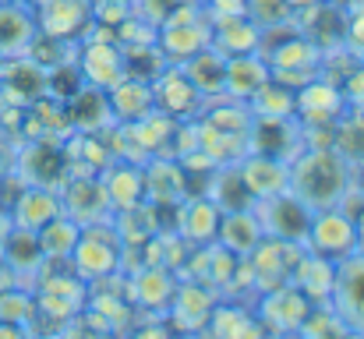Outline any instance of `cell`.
<instances>
[{"label": "cell", "mask_w": 364, "mask_h": 339, "mask_svg": "<svg viewBox=\"0 0 364 339\" xmlns=\"http://www.w3.org/2000/svg\"><path fill=\"white\" fill-rule=\"evenodd\" d=\"M354 184V166L336 149H301L290 159V195H297L311 212L336 209Z\"/></svg>", "instance_id": "cell-1"}, {"label": "cell", "mask_w": 364, "mask_h": 339, "mask_svg": "<svg viewBox=\"0 0 364 339\" xmlns=\"http://www.w3.org/2000/svg\"><path fill=\"white\" fill-rule=\"evenodd\" d=\"M198 127V152H205L216 166H237L247 149V131H251V110L237 99H209L202 113L195 117Z\"/></svg>", "instance_id": "cell-2"}, {"label": "cell", "mask_w": 364, "mask_h": 339, "mask_svg": "<svg viewBox=\"0 0 364 339\" xmlns=\"http://www.w3.org/2000/svg\"><path fill=\"white\" fill-rule=\"evenodd\" d=\"M32 301L36 311L53 318V322H71L82 318L85 304H89V283L71 269V265H43L39 279L32 283Z\"/></svg>", "instance_id": "cell-3"}, {"label": "cell", "mask_w": 364, "mask_h": 339, "mask_svg": "<svg viewBox=\"0 0 364 339\" xmlns=\"http://www.w3.org/2000/svg\"><path fill=\"white\" fill-rule=\"evenodd\" d=\"M156 43H159V50L170 64H184L198 50L213 46V18H209L205 4L195 0V4H184V7L170 11L156 25Z\"/></svg>", "instance_id": "cell-4"}, {"label": "cell", "mask_w": 364, "mask_h": 339, "mask_svg": "<svg viewBox=\"0 0 364 339\" xmlns=\"http://www.w3.org/2000/svg\"><path fill=\"white\" fill-rule=\"evenodd\" d=\"M121 237L114 223H92V226H82V237L75 244V254H71V269L85 279V283H100L114 272H121Z\"/></svg>", "instance_id": "cell-5"}, {"label": "cell", "mask_w": 364, "mask_h": 339, "mask_svg": "<svg viewBox=\"0 0 364 339\" xmlns=\"http://www.w3.org/2000/svg\"><path fill=\"white\" fill-rule=\"evenodd\" d=\"M304 244H290V240H276V237H262V244L244 258L247 262V276H251V290L255 297L265 290H276L283 283H290V272L301 258Z\"/></svg>", "instance_id": "cell-6"}, {"label": "cell", "mask_w": 364, "mask_h": 339, "mask_svg": "<svg viewBox=\"0 0 364 339\" xmlns=\"http://www.w3.org/2000/svg\"><path fill=\"white\" fill-rule=\"evenodd\" d=\"M304 247L340 265L343 258H350V254L361 251V244H358V223L343 209H322V212L311 216Z\"/></svg>", "instance_id": "cell-7"}, {"label": "cell", "mask_w": 364, "mask_h": 339, "mask_svg": "<svg viewBox=\"0 0 364 339\" xmlns=\"http://www.w3.org/2000/svg\"><path fill=\"white\" fill-rule=\"evenodd\" d=\"M255 216H258V223H262V233H265V237L290 240V244H304L308 226H311V216H315V212H311L297 195L283 191V195H272V198L255 202Z\"/></svg>", "instance_id": "cell-8"}, {"label": "cell", "mask_w": 364, "mask_h": 339, "mask_svg": "<svg viewBox=\"0 0 364 339\" xmlns=\"http://www.w3.org/2000/svg\"><path fill=\"white\" fill-rule=\"evenodd\" d=\"M75 60H78V71H82L85 85H92V89H103V92H107V89H114L121 78H127V71H124V53L114 36H103V39H100L96 32H85V39L78 43Z\"/></svg>", "instance_id": "cell-9"}, {"label": "cell", "mask_w": 364, "mask_h": 339, "mask_svg": "<svg viewBox=\"0 0 364 339\" xmlns=\"http://www.w3.org/2000/svg\"><path fill=\"white\" fill-rule=\"evenodd\" d=\"M57 195H60L64 216H71L78 226L114 220V205H110V198H107V191L100 184V173H92V177H68Z\"/></svg>", "instance_id": "cell-10"}, {"label": "cell", "mask_w": 364, "mask_h": 339, "mask_svg": "<svg viewBox=\"0 0 364 339\" xmlns=\"http://www.w3.org/2000/svg\"><path fill=\"white\" fill-rule=\"evenodd\" d=\"M311 308H315V304H311L297 286L283 283V286H276V290L258 294V301H255V318H258L262 325H269L272 333L287 336V333H297V329L304 325V318H308Z\"/></svg>", "instance_id": "cell-11"}, {"label": "cell", "mask_w": 364, "mask_h": 339, "mask_svg": "<svg viewBox=\"0 0 364 339\" xmlns=\"http://www.w3.org/2000/svg\"><path fill=\"white\" fill-rule=\"evenodd\" d=\"M152 96H156V110H163L173 120H195L202 113V107L209 103L195 89V82L184 75L181 64H166L159 71V78L152 82Z\"/></svg>", "instance_id": "cell-12"}, {"label": "cell", "mask_w": 364, "mask_h": 339, "mask_svg": "<svg viewBox=\"0 0 364 339\" xmlns=\"http://www.w3.org/2000/svg\"><path fill=\"white\" fill-rule=\"evenodd\" d=\"M216 294L209 290V286H202V283H195V279H177V290H173V301H170V308H166V325H170V333H202V325L209 322V315H213V308H216Z\"/></svg>", "instance_id": "cell-13"}, {"label": "cell", "mask_w": 364, "mask_h": 339, "mask_svg": "<svg viewBox=\"0 0 364 339\" xmlns=\"http://www.w3.org/2000/svg\"><path fill=\"white\" fill-rule=\"evenodd\" d=\"M329 308H333L358 336H364V251L343 258V262L336 265V286H333Z\"/></svg>", "instance_id": "cell-14"}, {"label": "cell", "mask_w": 364, "mask_h": 339, "mask_svg": "<svg viewBox=\"0 0 364 339\" xmlns=\"http://www.w3.org/2000/svg\"><path fill=\"white\" fill-rule=\"evenodd\" d=\"M36 28L64 43H82L92 28V0H50L36 7Z\"/></svg>", "instance_id": "cell-15"}, {"label": "cell", "mask_w": 364, "mask_h": 339, "mask_svg": "<svg viewBox=\"0 0 364 339\" xmlns=\"http://www.w3.org/2000/svg\"><path fill=\"white\" fill-rule=\"evenodd\" d=\"M173 290H177V272H170L163 265H141L127 279L131 304L138 311H149L152 318H163L166 315V308L173 301Z\"/></svg>", "instance_id": "cell-16"}, {"label": "cell", "mask_w": 364, "mask_h": 339, "mask_svg": "<svg viewBox=\"0 0 364 339\" xmlns=\"http://www.w3.org/2000/svg\"><path fill=\"white\" fill-rule=\"evenodd\" d=\"M343 110H347L343 92L336 85H329L326 78L308 82L294 96V117L301 120V127H329L343 117Z\"/></svg>", "instance_id": "cell-17"}, {"label": "cell", "mask_w": 364, "mask_h": 339, "mask_svg": "<svg viewBox=\"0 0 364 339\" xmlns=\"http://www.w3.org/2000/svg\"><path fill=\"white\" fill-rule=\"evenodd\" d=\"M145 202L159 212H173L184 198H188V181L177 159L166 156H152L145 166Z\"/></svg>", "instance_id": "cell-18"}, {"label": "cell", "mask_w": 364, "mask_h": 339, "mask_svg": "<svg viewBox=\"0 0 364 339\" xmlns=\"http://www.w3.org/2000/svg\"><path fill=\"white\" fill-rule=\"evenodd\" d=\"M223 212L205 198V195H188L177 209H173V230L177 237L188 244V247H202V244H213L216 240V230H220Z\"/></svg>", "instance_id": "cell-19"}, {"label": "cell", "mask_w": 364, "mask_h": 339, "mask_svg": "<svg viewBox=\"0 0 364 339\" xmlns=\"http://www.w3.org/2000/svg\"><path fill=\"white\" fill-rule=\"evenodd\" d=\"M64 110H68V124H71L75 134H103V131H110L117 124L114 113H110L107 92L103 89H92V85H85L82 92H75L64 103Z\"/></svg>", "instance_id": "cell-20"}, {"label": "cell", "mask_w": 364, "mask_h": 339, "mask_svg": "<svg viewBox=\"0 0 364 339\" xmlns=\"http://www.w3.org/2000/svg\"><path fill=\"white\" fill-rule=\"evenodd\" d=\"M100 184L114 205V212L131 209L138 202H145V170L138 163H127V159H110L103 170H100Z\"/></svg>", "instance_id": "cell-21"}, {"label": "cell", "mask_w": 364, "mask_h": 339, "mask_svg": "<svg viewBox=\"0 0 364 339\" xmlns=\"http://www.w3.org/2000/svg\"><path fill=\"white\" fill-rule=\"evenodd\" d=\"M290 286H297L311 304H329L333 286H336V262H329V258L304 247L294 272H290Z\"/></svg>", "instance_id": "cell-22"}, {"label": "cell", "mask_w": 364, "mask_h": 339, "mask_svg": "<svg viewBox=\"0 0 364 339\" xmlns=\"http://www.w3.org/2000/svg\"><path fill=\"white\" fill-rule=\"evenodd\" d=\"M64 209H60V195L53 191V188H32V184H25L21 191H18V198L11 202V226H18V230H43V226L50 223V220H57Z\"/></svg>", "instance_id": "cell-23"}, {"label": "cell", "mask_w": 364, "mask_h": 339, "mask_svg": "<svg viewBox=\"0 0 364 339\" xmlns=\"http://www.w3.org/2000/svg\"><path fill=\"white\" fill-rule=\"evenodd\" d=\"M237 170H241L247 191L255 195V202L272 198V195H283V191L290 188V163H279V159H272V156L247 152L241 163H237Z\"/></svg>", "instance_id": "cell-24"}, {"label": "cell", "mask_w": 364, "mask_h": 339, "mask_svg": "<svg viewBox=\"0 0 364 339\" xmlns=\"http://www.w3.org/2000/svg\"><path fill=\"white\" fill-rule=\"evenodd\" d=\"M0 262L11 269L14 283H18V279H28V283H25L28 290H32V283L39 279V272H43V265H46L36 233H32V230H18V226H11V233H7V240H4V247H0Z\"/></svg>", "instance_id": "cell-25"}, {"label": "cell", "mask_w": 364, "mask_h": 339, "mask_svg": "<svg viewBox=\"0 0 364 339\" xmlns=\"http://www.w3.org/2000/svg\"><path fill=\"white\" fill-rule=\"evenodd\" d=\"M36 7L25 0H4L0 4V53L4 57H21L28 43L36 39Z\"/></svg>", "instance_id": "cell-26"}, {"label": "cell", "mask_w": 364, "mask_h": 339, "mask_svg": "<svg viewBox=\"0 0 364 339\" xmlns=\"http://www.w3.org/2000/svg\"><path fill=\"white\" fill-rule=\"evenodd\" d=\"M272 78L269 64L262 53H237V57H227V99H237L247 103L265 82Z\"/></svg>", "instance_id": "cell-27"}, {"label": "cell", "mask_w": 364, "mask_h": 339, "mask_svg": "<svg viewBox=\"0 0 364 339\" xmlns=\"http://www.w3.org/2000/svg\"><path fill=\"white\" fill-rule=\"evenodd\" d=\"M107 99H110V113L117 124H134V120L156 113L152 85L138 82V78H121L114 89H107Z\"/></svg>", "instance_id": "cell-28"}, {"label": "cell", "mask_w": 364, "mask_h": 339, "mask_svg": "<svg viewBox=\"0 0 364 339\" xmlns=\"http://www.w3.org/2000/svg\"><path fill=\"white\" fill-rule=\"evenodd\" d=\"M181 68H184V75L195 82V89H198L205 99H220V96L227 92V57H223L216 46L198 50V53L188 57Z\"/></svg>", "instance_id": "cell-29"}, {"label": "cell", "mask_w": 364, "mask_h": 339, "mask_svg": "<svg viewBox=\"0 0 364 339\" xmlns=\"http://www.w3.org/2000/svg\"><path fill=\"white\" fill-rule=\"evenodd\" d=\"M262 223L255 216V209H244V212H223L220 220V230H216V244L227 247L230 254L237 258H247L258 244H262Z\"/></svg>", "instance_id": "cell-30"}, {"label": "cell", "mask_w": 364, "mask_h": 339, "mask_svg": "<svg viewBox=\"0 0 364 339\" xmlns=\"http://www.w3.org/2000/svg\"><path fill=\"white\" fill-rule=\"evenodd\" d=\"M205 198L220 209V212H244V209H255V195L247 191L241 170L237 166H220L205 188Z\"/></svg>", "instance_id": "cell-31"}, {"label": "cell", "mask_w": 364, "mask_h": 339, "mask_svg": "<svg viewBox=\"0 0 364 339\" xmlns=\"http://www.w3.org/2000/svg\"><path fill=\"white\" fill-rule=\"evenodd\" d=\"M78 237H82V226L75 223L71 216L60 212L57 220H50L43 230H36V240H39L43 262H50V265H68L71 254H75Z\"/></svg>", "instance_id": "cell-32"}, {"label": "cell", "mask_w": 364, "mask_h": 339, "mask_svg": "<svg viewBox=\"0 0 364 339\" xmlns=\"http://www.w3.org/2000/svg\"><path fill=\"white\" fill-rule=\"evenodd\" d=\"M294 89L279 85L276 78H269L251 99H247V110L255 117H294Z\"/></svg>", "instance_id": "cell-33"}, {"label": "cell", "mask_w": 364, "mask_h": 339, "mask_svg": "<svg viewBox=\"0 0 364 339\" xmlns=\"http://www.w3.org/2000/svg\"><path fill=\"white\" fill-rule=\"evenodd\" d=\"M0 322H11V325H21V329H28L32 322H36V301H32V290H18V283L14 286H7L4 294H0Z\"/></svg>", "instance_id": "cell-34"}, {"label": "cell", "mask_w": 364, "mask_h": 339, "mask_svg": "<svg viewBox=\"0 0 364 339\" xmlns=\"http://www.w3.org/2000/svg\"><path fill=\"white\" fill-rule=\"evenodd\" d=\"M343 46L364 60V0L354 4V7H347V36H343Z\"/></svg>", "instance_id": "cell-35"}, {"label": "cell", "mask_w": 364, "mask_h": 339, "mask_svg": "<svg viewBox=\"0 0 364 339\" xmlns=\"http://www.w3.org/2000/svg\"><path fill=\"white\" fill-rule=\"evenodd\" d=\"M0 339H32V336H28V329H21V325L0 322Z\"/></svg>", "instance_id": "cell-36"}, {"label": "cell", "mask_w": 364, "mask_h": 339, "mask_svg": "<svg viewBox=\"0 0 364 339\" xmlns=\"http://www.w3.org/2000/svg\"><path fill=\"white\" fill-rule=\"evenodd\" d=\"M7 286H14V276H11V269H7V265L0 262V294H4Z\"/></svg>", "instance_id": "cell-37"}, {"label": "cell", "mask_w": 364, "mask_h": 339, "mask_svg": "<svg viewBox=\"0 0 364 339\" xmlns=\"http://www.w3.org/2000/svg\"><path fill=\"white\" fill-rule=\"evenodd\" d=\"M7 233H11V216L0 209V247H4V240H7Z\"/></svg>", "instance_id": "cell-38"}, {"label": "cell", "mask_w": 364, "mask_h": 339, "mask_svg": "<svg viewBox=\"0 0 364 339\" xmlns=\"http://www.w3.org/2000/svg\"><path fill=\"white\" fill-rule=\"evenodd\" d=\"M290 7H294V14L297 11H308V7H315V4H322V0H287Z\"/></svg>", "instance_id": "cell-39"}, {"label": "cell", "mask_w": 364, "mask_h": 339, "mask_svg": "<svg viewBox=\"0 0 364 339\" xmlns=\"http://www.w3.org/2000/svg\"><path fill=\"white\" fill-rule=\"evenodd\" d=\"M170 339H198L195 333H170Z\"/></svg>", "instance_id": "cell-40"}, {"label": "cell", "mask_w": 364, "mask_h": 339, "mask_svg": "<svg viewBox=\"0 0 364 339\" xmlns=\"http://www.w3.org/2000/svg\"><path fill=\"white\" fill-rule=\"evenodd\" d=\"M28 7H43V4H50V0H25Z\"/></svg>", "instance_id": "cell-41"}, {"label": "cell", "mask_w": 364, "mask_h": 339, "mask_svg": "<svg viewBox=\"0 0 364 339\" xmlns=\"http://www.w3.org/2000/svg\"><path fill=\"white\" fill-rule=\"evenodd\" d=\"M127 4H131V0H127Z\"/></svg>", "instance_id": "cell-42"}]
</instances>
